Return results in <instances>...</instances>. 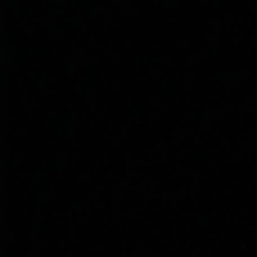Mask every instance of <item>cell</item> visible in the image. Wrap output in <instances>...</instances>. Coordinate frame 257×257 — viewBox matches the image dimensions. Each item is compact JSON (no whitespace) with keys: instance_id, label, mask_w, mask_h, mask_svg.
Segmentation results:
<instances>
[]
</instances>
